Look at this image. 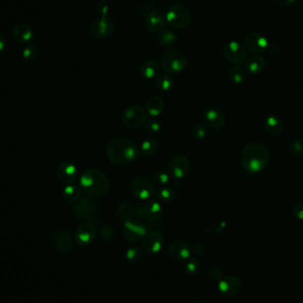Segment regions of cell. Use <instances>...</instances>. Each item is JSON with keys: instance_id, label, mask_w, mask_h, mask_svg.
Returning <instances> with one entry per match:
<instances>
[{"instance_id": "6da1fadb", "label": "cell", "mask_w": 303, "mask_h": 303, "mask_svg": "<svg viewBox=\"0 0 303 303\" xmlns=\"http://www.w3.org/2000/svg\"><path fill=\"white\" fill-rule=\"evenodd\" d=\"M140 150L135 142L117 137L110 141L106 146V156L110 163L117 166H124L133 163L138 158Z\"/></svg>"}, {"instance_id": "cb8c5ba5", "label": "cell", "mask_w": 303, "mask_h": 303, "mask_svg": "<svg viewBox=\"0 0 303 303\" xmlns=\"http://www.w3.org/2000/svg\"><path fill=\"white\" fill-rule=\"evenodd\" d=\"M165 108V103L163 98L158 95H153L145 102V111L152 117H157L163 113Z\"/></svg>"}, {"instance_id": "7a4b0ae2", "label": "cell", "mask_w": 303, "mask_h": 303, "mask_svg": "<svg viewBox=\"0 0 303 303\" xmlns=\"http://www.w3.org/2000/svg\"><path fill=\"white\" fill-rule=\"evenodd\" d=\"M269 154L265 145L253 142L245 146L240 156V162L246 171L257 174L263 171L268 165Z\"/></svg>"}, {"instance_id": "7bdbcfd3", "label": "cell", "mask_w": 303, "mask_h": 303, "mask_svg": "<svg viewBox=\"0 0 303 303\" xmlns=\"http://www.w3.org/2000/svg\"><path fill=\"white\" fill-rule=\"evenodd\" d=\"M96 12L100 17H108V13L110 12L109 5L105 2H100L96 6Z\"/></svg>"}, {"instance_id": "ac0fdd59", "label": "cell", "mask_w": 303, "mask_h": 303, "mask_svg": "<svg viewBox=\"0 0 303 303\" xmlns=\"http://www.w3.org/2000/svg\"><path fill=\"white\" fill-rule=\"evenodd\" d=\"M226 119L224 112L216 107H210L202 114V123L213 129H220L225 124Z\"/></svg>"}, {"instance_id": "44dd1931", "label": "cell", "mask_w": 303, "mask_h": 303, "mask_svg": "<svg viewBox=\"0 0 303 303\" xmlns=\"http://www.w3.org/2000/svg\"><path fill=\"white\" fill-rule=\"evenodd\" d=\"M13 38L18 43L26 44L31 42L34 37V30L33 28L26 23H19L13 28Z\"/></svg>"}, {"instance_id": "4316f807", "label": "cell", "mask_w": 303, "mask_h": 303, "mask_svg": "<svg viewBox=\"0 0 303 303\" xmlns=\"http://www.w3.org/2000/svg\"><path fill=\"white\" fill-rule=\"evenodd\" d=\"M266 66V61L259 54L252 55L246 61V69L251 74H259Z\"/></svg>"}, {"instance_id": "f1b7e54d", "label": "cell", "mask_w": 303, "mask_h": 303, "mask_svg": "<svg viewBox=\"0 0 303 303\" xmlns=\"http://www.w3.org/2000/svg\"><path fill=\"white\" fill-rule=\"evenodd\" d=\"M229 79L233 84H239L244 83L247 78V70L244 67L235 65L230 68L228 72Z\"/></svg>"}, {"instance_id": "f6af8a7d", "label": "cell", "mask_w": 303, "mask_h": 303, "mask_svg": "<svg viewBox=\"0 0 303 303\" xmlns=\"http://www.w3.org/2000/svg\"><path fill=\"white\" fill-rule=\"evenodd\" d=\"M293 213L297 219L303 221V202L296 203L293 207Z\"/></svg>"}, {"instance_id": "f546056e", "label": "cell", "mask_w": 303, "mask_h": 303, "mask_svg": "<svg viewBox=\"0 0 303 303\" xmlns=\"http://www.w3.org/2000/svg\"><path fill=\"white\" fill-rule=\"evenodd\" d=\"M158 141L154 137H148L141 143L140 154L145 157H148L153 154L158 149Z\"/></svg>"}, {"instance_id": "ab89813d", "label": "cell", "mask_w": 303, "mask_h": 303, "mask_svg": "<svg viewBox=\"0 0 303 303\" xmlns=\"http://www.w3.org/2000/svg\"><path fill=\"white\" fill-rule=\"evenodd\" d=\"M37 48L36 46L34 44H29L27 45L25 48L23 49L22 51V57L24 58L26 61L31 62V61H34L36 56H37Z\"/></svg>"}, {"instance_id": "8d00e7d4", "label": "cell", "mask_w": 303, "mask_h": 303, "mask_svg": "<svg viewBox=\"0 0 303 303\" xmlns=\"http://www.w3.org/2000/svg\"><path fill=\"white\" fill-rule=\"evenodd\" d=\"M142 255H143V250L137 246H133L132 248L128 249L126 252V258L131 263L138 262L142 258Z\"/></svg>"}, {"instance_id": "3957f363", "label": "cell", "mask_w": 303, "mask_h": 303, "mask_svg": "<svg viewBox=\"0 0 303 303\" xmlns=\"http://www.w3.org/2000/svg\"><path fill=\"white\" fill-rule=\"evenodd\" d=\"M80 185L85 194L93 197H100L106 194L110 183L105 173L98 169H87L81 175Z\"/></svg>"}, {"instance_id": "8992f818", "label": "cell", "mask_w": 303, "mask_h": 303, "mask_svg": "<svg viewBox=\"0 0 303 303\" xmlns=\"http://www.w3.org/2000/svg\"><path fill=\"white\" fill-rule=\"evenodd\" d=\"M147 120V113L140 105H131L123 111L122 121L123 124L131 129L144 126Z\"/></svg>"}, {"instance_id": "bcb514c9", "label": "cell", "mask_w": 303, "mask_h": 303, "mask_svg": "<svg viewBox=\"0 0 303 303\" xmlns=\"http://www.w3.org/2000/svg\"><path fill=\"white\" fill-rule=\"evenodd\" d=\"M191 252H193L194 255L201 256V255H204L205 247L202 244H194L193 247H192V249H191Z\"/></svg>"}, {"instance_id": "d4e9b609", "label": "cell", "mask_w": 303, "mask_h": 303, "mask_svg": "<svg viewBox=\"0 0 303 303\" xmlns=\"http://www.w3.org/2000/svg\"><path fill=\"white\" fill-rule=\"evenodd\" d=\"M54 244L58 250L61 251L62 253H68L74 248L73 239L69 233H67L65 231L58 233L54 239Z\"/></svg>"}, {"instance_id": "83f0119b", "label": "cell", "mask_w": 303, "mask_h": 303, "mask_svg": "<svg viewBox=\"0 0 303 303\" xmlns=\"http://www.w3.org/2000/svg\"><path fill=\"white\" fill-rule=\"evenodd\" d=\"M178 39L176 32L170 29H164L157 34V42L163 47H170L176 43Z\"/></svg>"}, {"instance_id": "ee69618b", "label": "cell", "mask_w": 303, "mask_h": 303, "mask_svg": "<svg viewBox=\"0 0 303 303\" xmlns=\"http://www.w3.org/2000/svg\"><path fill=\"white\" fill-rule=\"evenodd\" d=\"M208 276L212 280H220L223 277V270L217 266H212L208 270Z\"/></svg>"}, {"instance_id": "7c38bea8", "label": "cell", "mask_w": 303, "mask_h": 303, "mask_svg": "<svg viewBox=\"0 0 303 303\" xmlns=\"http://www.w3.org/2000/svg\"><path fill=\"white\" fill-rule=\"evenodd\" d=\"M123 234L128 241L138 242L147 234L145 225L136 220H127L123 224Z\"/></svg>"}, {"instance_id": "816d5d0a", "label": "cell", "mask_w": 303, "mask_h": 303, "mask_svg": "<svg viewBox=\"0 0 303 303\" xmlns=\"http://www.w3.org/2000/svg\"></svg>"}, {"instance_id": "603a6c76", "label": "cell", "mask_w": 303, "mask_h": 303, "mask_svg": "<svg viewBox=\"0 0 303 303\" xmlns=\"http://www.w3.org/2000/svg\"><path fill=\"white\" fill-rule=\"evenodd\" d=\"M144 211L146 219L151 222H158L159 220L162 219L163 215V206L161 203L156 201L150 200L146 202L144 205Z\"/></svg>"}, {"instance_id": "2e32d148", "label": "cell", "mask_w": 303, "mask_h": 303, "mask_svg": "<svg viewBox=\"0 0 303 303\" xmlns=\"http://www.w3.org/2000/svg\"><path fill=\"white\" fill-rule=\"evenodd\" d=\"M217 287L222 295L233 297L241 290L242 283L240 279L235 276H225L220 279Z\"/></svg>"}, {"instance_id": "ba28073f", "label": "cell", "mask_w": 303, "mask_h": 303, "mask_svg": "<svg viewBox=\"0 0 303 303\" xmlns=\"http://www.w3.org/2000/svg\"><path fill=\"white\" fill-rule=\"evenodd\" d=\"M73 211L78 219L84 222H91L98 215V207L93 199L85 197L75 202Z\"/></svg>"}, {"instance_id": "5b68a950", "label": "cell", "mask_w": 303, "mask_h": 303, "mask_svg": "<svg viewBox=\"0 0 303 303\" xmlns=\"http://www.w3.org/2000/svg\"><path fill=\"white\" fill-rule=\"evenodd\" d=\"M166 22L169 26L176 30H183L189 26L192 22V13L185 4H174L168 8Z\"/></svg>"}, {"instance_id": "4fadbf2b", "label": "cell", "mask_w": 303, "mask_h": 303, "mask_svg": "<svg viewBox=\"0 0 303 303\" xmlns=\"http://www.w3.org/2000/svg\"><path fill=\"white\" fill-rule=\"evenodd\" d=\"M269 44L267 37L257 32H252L247 34L244 39L245 48L255 54H259L267 51Z\"/></svg>"}, {"instance_id": "d6986e66", "label": "cell", "mask_w": 303, "mask_h": 303, "mask_svg": "<svg viewBox=\"0 0 303 303\" xmlns=\"http://www.w3.org/2000/svg\"><path fill=\"white\" fill-rule=\"evenodd\" d=\"M57 176L62 183L72 185L78 178V170L72 163H62L58 166Z\"/></svg>"}, {"instance_id": "e575fe53", "label": "cell", "mask_w": 303, "mask_h": 303, "mask_svg": "<svg viewBox=\"0 0 303 303\" xmlns=\"http://www.w3.org/2000/svg\"><path fill=\"white\" fill-rule=\"evenodd\" d=\"M134 214L135 208L129 202H123L119 207V215L126 221L131 219Z\"/></svg>"}, {"instance_id": "74e56055", "label": "cell", "mask_w": 303, "mask_h": 303, "mask_svg": "<svg viewBox=\"0 0 303 303\" xmlns=\"http://www.w3.org/2000/svg\"><path fill=\"white\" fill-rule=\"evenodd\" d=\"M289 152L297 157L303 156V138H298L293 141L289 145Z\"/></svg>"}, {"instance_id": "277c9868", "label": "cell", "mask_w": 303, "mask_h": 303, "mask_svg": "<svg viewBox=\"0 0 303 303\" xmlns=\"http://www.w3.org/2000/svg\"><path fill=\"white\" fill-rule=\"evenodd\" d=\"M188 64V59L185 53L178 50H170L161 58L160 65L163 70L168 75L178 74L185 69Z\"/></svg>"}, {"instance_id": "836d02e7", "label": "cell", "mask_w": 303, "mask_h": 303, "mask_svg": "<svg viewBox=\"0 0 303 303\" xmlns=\"http://www.w3.org/2000/svg\"><path fill=\"white\" fill-rule=\"evenodd\" d=\"M169 179H170V176L168 175V173H166L163 170H156L151 176V181L153 182V184L158 185L160 187H163L167 185L169 182Z\"/></svg>"}, {"instance_id": "7402d4cb", "label": "cell", "mask_w": 303, "mask_h": 303, "mask_svg": "<svg viewBox=\"0 0 303 303\" xmlns=\"http://www.w3.org/2000/svg\"><path fill=\"white\" fill-rule=\"evenodd\" d=\"M265 131L271 136H280L285 130V125L282 119L277 115H269L264 122Z\"/></svg>"}, {"instance_id": "5bb4252c", "label": "cell", "mask_w": 303, "mask_h": 303, "mask_svg": "<svg viewBox=\"0 0 303 303\" xmlns=\"http://www.w3.org/2000/svg\"><path fill=\"white\" fill-rule=\"evenodd\" d=\"M166 23L165 14L158 10H152L145 14L144 25L150 33L158 34L166 28Z\"/></svg>"}, {"instance_id": "9c48e42d", "label": "cell", "mask_w": 303, "mask_h": 303, "mask_svg": "<svg viewBox=\"0 0 303 303\" xmlns=\"http://www.w3.org/2000/svg\"><path fill=\"white\" fill-rule=\"evenodd\" d=\"M115 24L112 18L99 17L94 20L91 26L90 32L93 36L99 39H106L114 34Z\"/></svg>"}, {"instance_id": "60d3db41", "label": "cell", "mask_w": 303, "mask_h": 303, "mask_svg": "<svg viewBox=\"0 0 303 303\" xmlns=\"http://www.w3.org/2000/svg\"><path fill=\"white\" fill-rule=\"evenodd\" d=\"M192 135L196 139H203L206 136V130L202 123H195L192 130Z\"/></svg>"}, {"instance_id": "30bf717a", "label": "cell", "mask_w": 303, "mask_h": 303, "mask_svg": "<svg viewBox=\"0 0 303 303\" xmlns=\"http://www.w3.org/2000/svg\"><path fill=\"white\" fill-rule=\"evenodd\" d=\"M190 169V162L185 155L173 156L168 164V173L175 180H181L185 177Z\"/></svg>"}, {"instance_id": "b9f144b4", "label": "cell", "mask_w": 303, "mask_h": 303, "mask_svg": "<svg viewBox=\"0 0 303 303\" xmlns=\"http://www.w3.org/2000/svg\"><path fill=\"white\" fill-rule=\"evenodd\" d=\"M144 127H145V132L149 134H155L160 131L161 129V125L160 123H158L157 121L155 120H146L145 124H144Z\"/></svg>"}, {"instance_id": "ffe728a7", "label": "cell", "mask_w": 303, "mask_h": 303, "mask_svg": "<svg viewBox=\"0 0 303 303\" xmlns=\"http://www.w3.org/2000/svg\"><path fill=\"white\" fill-rule=\"evenodd\" d=\"M191 248L186 242L176 239L168 246V254L176 261H185L189 259Z\"/></svg>"}, {"instance_id": "d6a6232c", "label": "cell", "mask_w": 303, "mask_h": 303, "mask_svg": "<svg viewBox=\"0 0 303 303\" xmlns=\"http://www.w3.org/2000/svg\"><path fill=\"white\" fill-rule=\"evenodd\" d=\"M156 196H157V198H158L159 201L161 202L170 203V202L175 201L176 193L172 188L165 185V186L159 188L157 193H156Z\"/></svg>"}, {"instance_id": "1f68e13d", "label": "cell", "mask_w": 303, "mask_h": 303, "mask_svg": "<svg viewBox=\"0 0 303 303\" xmlns=\"http://www.w3.org/2000/svg\"><path fill=\"white\" fill-rule=\"evenodd\" d=\"M63 197L67 202L75 203L81 198V189L77 185H67L63 190Z\"/></svg>"}, {"instance_id": "f907efd6", "label": "cell", "mask_w": 303, "mask_h": 303, "mask_svg": "<svg viewBox=\"0 0 303 303\" xmlns=\"http://www.w3.org/2000/svg\"></svg>"}, {"instance_id": "f35d334b", "label": "cell", "mask_w": 303, "mask_h": 303, "mask_svg": "<svg viewBox=\"0 0 303 303\" xmlns=\"http://www.w3.org/2000/svg\"><path fill=\"white\" fill-rule=\"evenodd\" d=\"M100 235L105 241H112L115 237V232L112 226L103 225L100 230Z\"/></svg>"}, {"instance_id": "d590c367", "label": "cell", "mask_w": 303, "mask_h": 303, "mask_svg": "<svg viewBox=\"0 0 303 303\" xmlns=\"http://www.w3.org/2000/svg\"><path fill=\"white\" fill-rule=\"evenodd\" d=\"M201 267H202V265L200 264V262L195 258L188 260L185 263V271L187 274H189L190 276L197 275L201 270Z\"/></svg>"}, {"instance_id": "9a60e30c", "label": "cell", "mask_w": 303, "mask_h": 303, "mask_svg": "<svg viewBox=\"0 0 303 303\" xmlns=\"http://www.w3.org/2000/svg\"><path fill=\"white\" fill-rule=\"evenodd\" d=\"M97 234V229L91 222H84L78 226L75 233V240L79 246L90 245Z\"/></svg>"}, {"instance_id": "7dc6e473", "label": "cell", "mask_w": 303, "mask_h": 303, "mask_svg": "<svg viewBox=\"0 0 303 303\" xmlns=\"http://www.w3.org/2000/svg\"><path fill=\"white\" fill-rule=\"evenodd\" d=\"M273 1L280 7H288L296 2V0H273Z\"/></svg>"}, {"instance_id": "e0dca14e", "label": "cell", "mask_w": 303, "mask_h": 303, "mask_svg": "<svg viewBox=\"0 0 303 303\" xmlns=\"http://www.w3.org/2000/svg\"><path fill=\"white\" fill-rule=\"evenodd\" d=\"M164 238L158 232L147 233L143 238L142 247L145 253L149 255H156L163 249Z\"/></svg>"}, {"instance_id": "52a82bcc", "label": "cell", "mask_w": 303, "mask_h": 303, "mask_svg": "<svg viewBox=\"0 0 303 303\" xmlns=\"http://www.w3.org/2000/svg\"><path fill=\"white\" fill-rule=\"evenodd\" d=\"M131 190L134 197L139 201H150L155 194L153 182L145 176H137L132 182Z\"/></svg>"}, {"instance_id": "681fc988", "label": "cell", "mask_w": 303, "mask_h": 303, "mask_svg": "<svg viewBox=\"0 0 303 303\" xmlns=\"http://www.w3.org/2000/svg\"><path fill=\"white\" fill-rule=\"evenodd\" d=\"M6 45V41L4 38V35L2 33H0V52H2Z\"/></svg>"}, {"instance_id": "4dcf8cb0", "label": "cell", "mask_w": 303, "mask_h": 303, "mask_svg": "<svg viewBox=\"0 0 303 303\" xmlns=\"http://www.w3.org/2000/svg\"><path fill=\"white\" fill-rule=\"evenodd\" d=\"M155 85H156L158 90H160L163 93L168 92L174 86V80L168 74H166V73L165 74H160L156 77Z\"/></svg>"}, {"instance_id": "8fae6325", "label": "cell", "mask_w": 303, "mask_h": 303, "mask_svg": "<svg viewBox=\"0 0 303 303\" xmlns=\"http://www.w3.org/2000/svg\"><path fill=\"white\" fill-rule=\"evenodd\" d=\"M224 57L234 65H241L246 62L247 58L246 49L237 41H230L223 49Z\"/></svg>"}, {"instance_id": "c3c4849f", "label": "cell", "mask_w": 303, "mask_h": 303, "mask_svg": "<svg viewBox=\"0 0 303 303\" xmlns=\"http://www.w3.org/2000/svg\"><path fill=\"white\" fill-rule=\"evenodd\" d=\"M269 53L272 55H276L280 51V48L276 45V44H269L268 49H267Z\"/></svg>"}, {"instance_id": "484cf974", "label": "cell", "mask_w": 303, "mask_h": 303, "mask_svg": "<svg viewBox=\"0 0 303 303\" xmlns=\"http://www.w3.org/2000/svg\"><path fill=\"white\" fill-rule=\"evenodd\" d=\"M161 65L154 60H147L140 66L141 75L146 79H154L160 75Z\"/></svg>"}]
</instances>
